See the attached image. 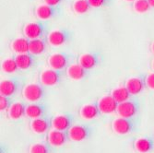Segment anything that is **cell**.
Returning <instances> with one entry per match:
<instances>
[{
  "instance_id": "obj_1",
  "label": "cell",
  "mask_w": 154,
  "mask_h": 153,
  "mask_svg": "<svg viewBox=\"0 0 154 153\" xmlns=\"http://www.w3.org/2000/svg\"><path fill=\"white\" fill-rule=\"evenodd\" d=\"M24 99L32 103H37L43 99L45 95L44 88L37 83H31L24 87L22 91Z\"/></svg>"
},
{
  "instance_id": "obj_2",
  "label": "cell",
  "mask_w": 154,
  "mask_h": 153,
  "mask_svg": "<svg viewBox=\"0 0 154 153\" xmlns=\"http://www.w3.org/2000/svg\"><path fill=\"white\" fill-rule=\"evenodd\" d=\"M45 27L42 22L34 21L29 22L24 26L23 32L27 39L34 40V39H42L45 35Z\"/></svg>"
},
{
  "instance_id": "obj_3",
  "label": "cell",
  "mask_w": 154,
  "mask_h": 153,
  "mask_svg": "<svg viewBox=\"0 0 154 153\" xmlns=\"http://www.w3.org/2000/svg\"><path fill=\"white\" fill-rule=\"evenodd\" d=\"M137 112H138V104L137 102L133 100H128L127 102L119 103L116 110V113L119 115V117L127 118V119H131L137 114Z\"/></svg>"
},
{
  "instance_id": "obj_4",
  "label": "cell",
  "mask_w": 154,
  "mask_h": 153,
  "mask_svg": "<svg viewBox=\"0 0 154 153\" xmlns=\"http://www.w3.org/2000/svg\"><path fill=\"white\" fill-rule=\"evenodd\" d=\"M91 134V128L85 124H73L67 131L68 137L76 142L87 139Z\"/></svg>"
},
{
  "instance_id": "obj_5",
  "label": "cell",
  "mask_w": 154,
  "mask_h": 153,
  "mask_svg": "<svg viewBox=\"0 0 154 153\" xmlns=\"http://www.w3.org/2000/svg\"><path fill=\"white\" fill-rule=\"evenodd\" d=\"M98 108L100 110V113L103 115H110L116 112L118 103L112 97V95H105L99 99L97 103Z\"/></svg>"
},
{
  "instance_id": "obj_6",
  "label": "cell",
  "mask_w": 154,
  "mask_h": 153,
  "mask_svg": "<svg viewBox=\"0 0 154 153\" xmlns=\"http://www.w3.org/2000/svg\"><path fill=\"white\" fill-rule=\"evenodd\" d=\"M113 130L118 135H128L132 132L134 128V124L131 119L118 117L112 123Z\"/></svg>"
},
{
  "instance_id": "obj_7",
  "label": "cell",
  "mask_w": 154,
  "mask_h": 153,
  "mask_svg": "<svg viewBox=\"0 0 154 153\" xmlns=\"http://www.w3.org/2000/svg\"><path fill=\"white\" fill-rule=\"evenodd\" d=\"M73 126V118L69 115H58L52 119V127L54 130L68 131Z\"/></svg>"
},
{
  "instance_id": "obj_8",
  "label": "cell",
  "mask_w": 154,
  "mask_h": 153,
  "mask_svg": "<svg viewBox=\"0 0 154 153\" xmlns=\"http://www.w3.org/2000/svg\"><path fill=\"white\" fill-rule=\"evenodd\" d=\"M61 79V76L59 71L54 70V69H45L40 74V81L44 86H55L58 84Z\"/></svg>"
},
{
  "instance_id": "obj_9",
  "label": "cell",
  "mask_w": 154,
  "mask_h": 153,
  "mask_svg": "<svg viewBox=\"0 0 154 153\" xmlns=\"http://www.w3.org/2000/svg\"><path fill=\"white\" fill-rule=\"evenodd\" d=\"M48 64L52 69L57 71L63 70L68 64V57L63 53H54L49 57Z\"/></svg>"
},
{
  "instance_id": "obj_10",
  "label": "cell",
  "mask_w": 154,
  "mask_h": 153,
  "mask_svg": "<svg viewBox=\"0 0 154 153\" xmlns=\"http://www.w3.org/2000/svg\"><path fill=\"white\" fill-rule=\"evenodd\" d=\"M68 135L65 131L59 130H50L47 136V141L50 146L53 147H61L63 146L68 139Z\"/></svg>"
},
{
  "instance_id": "obj_11",
  "label": "cell",
  "mask_w": 154,
  "mask_h": 153,
  "mask_svg": "<svg viewBox=\"0 0 154 153\" xmlns=\"http://www.w3.org/2000/svg\"><path fill=\"white\" fill-rule=\"evenodd\" d=\"M68 33L64 30H54L49 32L47 41L52 46H61L66 43Z\"/></svg>"
},
{
  "instance_id": "obj_12",
  "label": "cell",
  "mask_w": 154,
  "mask_h": 153,
  "mask_svg": "<svg viewBox=\"0 0 154 153\" xmlns=\"http://www.w3.org/2000/svg\"><path fill=\"white\" fill-rule=\"evenodd\" d=\"M20 88L19 82L15 79H5L0 83V94L1 96L11 97Z\"/></svg>"
},
{
  "instance_id": "obj_13",
  "label": "cell",
  "mask_w": 154,
  "mask_h": 153,
  "mask_svg": "<svg viewBox=\"0 0 154 153\" xmlns=\"http://www.w3.org/2000/svg\"><path fill=\"white\" fill-rule=\"evenodd\" d=\"M146 86L145 81L138 77H133L130 78L125 82V87L128 90L131 95H137L141 93Z\"/></svg>"
},
{
  "instance_id": "obj_14",
  "label": "cell",
  "mask_w": 154,
  "mask_h": 153,
  "mask_svg": "<svg viewBox=\"0 0 154 153\" xmlns=\"http://www.w3.org/2000/svg\"><path fill=\"white\" fill-rule=\"evenodd\" d=\"M57 12H58V10L55 7H52V6L44 4V5H40L36 8L35 15L41 20H50L53 17H54L57 15Z\"/></svg>"
},
{
  "instance_id": "obj_15",
  "label": "cell",
  "mask_w": 154,
  "mask_h": 153,
  "mask_svg": "<svg viewBox=\"0 0 154 153\" xmlns=\"http://www.w3.org/2000/svg\"><path fill=\"white\" fill-rule=\"evenodd\" d=\"M52 127V121H50L46 117H40L37 119H33L31 123L32 130L37 134H44L47 132Z\"/></svg>"
},
{
  "instance_id": "obj_16",
  "label": "cell",
  "mask_w": 154,
  "mask_h": 153,
  "mask_svg": "<svg viewBox=\"0 0 154 153\" xmlns=\"http://www.w3.org/2000/svg\"><path fill=\"white\" fill-rule=\"evenodd\" d=\"M100 110L98 108V105L96 103H88L83 105L80 108L79 115L80 116L85 120H92L99 116Z\"/></svg>"
},
{
  "instance_id": "obj_17",
  "label": "cell",
  "mask_w": 154,
  "mask_h": 153,
  "mask_svg": "<svg viewBox=\"0 0 154 153\" xmlns=\"http://www.w3.org/2000/svg\"><path fill=\"white\" fill-rule=\"evenodd\" d=\"M134 147L138 153H149L154 148V141L149 137H139L135 141Z\"/></svg>"
},
{
  "instance_id": "obj_18",
  "label": "cell",
  "mask_w": 154,
  "mask_h": 153,
  "mask_svg": "<svg viewBox=\"0 0 154 153\" xmlns=\"http://www.w3.org/2000/svg\"><path fill=\"white\" fill-rule=\"evenodd\" d=\"M45 108L41 103H30L26 105V116L31 119H37L40 117H43L45 114Z\"/></svg>"
},
{
  "instance_id": "obj_19",
  "label": "cell",
  "mask_w": 154,
  "mask_h": 153,
  "mask_svg": "<svg viewBox=\"0 0 154 153\" xmlns=\"http://www.w3.org/2000/svg\"><path fill=\"white\" fill-rule=\"evenodd\" d=\"M66 74L73 80H80L86 77L87 70L79 64H73L67 67Z\"/></svg>"
},
{
  "instance_id": "obj_20",
  "label": "cell",
  "mask_w": 154,
  "mask_h": 153,
  "mask_svg": "<svg viewBox=\"0 0 154 153\" xmlns=\"http://www.w3.org/2000/svg\"><path fill=\"white\" fill-rule=\"evenodd\" d=\"M79 64L83 66L86 70L94 68L98 65V57L94 54L87 53L81 54L79 58Z\"/></svg>"
},
{
  "instance_id": "obj_21",
  "label": "cell",
  "mask_w": 154,
  "mask_h": 153,
  "mask_svg": "<svg viewBox=\"0 0 154 153\" xmlns=\"http://www.w3.org/2000/svg\"><path fill=\"white\" fill-rule=\"evenodd\" d=\"M18 67L20 70H27L34 65V59L31 54H20L15 57Z\"/></svg>"
},
{
  "instance_id": "obj_22",
  "label": "cell",
  "mask_w": 154,
  "mask_h": 153,
  "mask_svg": "<svg viewBox=\"0 0 154 153\" xmlns=\"http://www.w3.org/2000/svg\"><path fill=\"white\" fill-rule=\"evenodd\" d=\"M8 116L13 120H19L26 115V106L22 103H13L8 109Z\"/></svg>"
},
{
  "instance_id": "obj_23",
  "label": "cell",
  "mask_w": 154,
  "mask_h": 153,
  "mask_svg": "<svg viewBox=\"0 0 154 153\" xmlns=\"http://www.w3.org/2000/svg\"><path fill=\"white\" fill-rule=\"evenodd\" d=\"M29 44L30 41L27 38L20 37L14 40L11 43V49L17 54L29 53Z\"/></svg>"
},
{
  "instance_id": "obj_24",
  "label": "cell",
  "mask_w": 154,
  "mask_h": 153,
  "mask_svg": "<svg viewBox=\"0 0 154 153\" xmlns=\"http://www.w3.org/2000/svg\"><path fill=\"white\" fill-rule=\"evenodd\" d=\"M46 50V43L44 39L30 40L29 44V54L32 55H39L45 53Z\"/></svg>"
},
{
  "instance_id": "obj_25",
  "label": "cell",
  "mask_w": 154,
  "mask_h": 153,
  "mask_svg": "<svg viewBox=\"0 0 154 153\" xmlns=\"http://www.w3.org/2000/svg\"><path fill=\"white\" fill-rule=\"evenodd\" d=\"M111 95L116 101V103L119 104L124 102L128 101L131 94L128 91V90L127 89V87L125 86V87H118V88L113 90L111 92Z\"/></svg>"
},
{
  "instance_id": "obj_26",
  "label": "cell",
  "mask_w": 154,
  "mask_h": 153,
  "mask_svg": "<svg viewBox=\"0 0 154 153\" xmlns=\"http://www.w3.org/2000/svg\"><path fill=\"white\" fill-rule=\"evenodd\" d=\"M91 8V7L88 0H76L72 5L74 12L77 14H85L90 10Z\"/></svg>"
},
{
  "instance_id": "obj_27",
  "label": "cell",
  "mask_w": 154,
  "mask_h": 153,
  "mask_svg": "<svg viewBox=\"0 0 154 153\" xmlns=\"http://www.w3.org/2000/svg\"><path fill=\"white\" fill-rule=\"evenodd\" d=\"M1 67H2V70L5 73H8V74L15 73L19 69L15 58H7V59H5L2 62Z\"/></svg>"
},
{
  "instance_id": "obj_28",
  "label": "cell",
  "mask_w": 154,
  "mask_h": 153,
  "mask_svg": "<svg viewBox=\"0 0 154 153\" xmlns=\"http://www.w3.org/2000/svg\"><path fill=\"white\" fill-rule=\"evenodd\" d=\"M133 8L136 12L142 14L148 12L151 8V7L148 0H136L133 3Z\"/></svg>"
},
{
  "instance_id": "obj_29",
  "label": "cell",
  "mask_w": 154,
  "mask_h": 153,
  "mask_svg": "<svg viewBox=\"0 0 154 153\" xmlns=\"http://www.w3.org/2000/svg\"><path fill=\"white\" fill-rule=\"evenodd\" d=\"M50 148L44 143H35L31 146L30 153H50Z\"/></svg>"
},
{
  "instance_id": "obj_30",
  "label": "cell",
  "mask_w": 154,
  "mask_h": 153,
  "mask_svg": "<svg viewBox=\"0 0 154 153\" xmlns=\"http://www.w3.org/2000/svg\"><path fill=\"white\" fill-rule=\"evenodd\" d=\"M11 102L9 97H6V96H0V110L1 112L3 111H6L9 109V107L11 106Z\"/></svg>"
},
{
  "instance_id": "obj_31",
  "label": "cell",
  "mask_w": 154,
  "mask_h": 153,
  "mask_svg": "<svg viewBox=\"0 0 154 153\" xmlns=\"http://www.w3.org/2000/svg\"><path fill=\"white\" fill-rule=\"evenodd\" d=\"M91 8H103L109 3V0H88Z\"/></svg>"
},
{
  "instance_id": "obj_32",
  "label": "cell",
  "mask_w": 154,
  "mask_h": 153,
  "mask_svg": "<svg viewBox=\"0 0 154 153\" xmlns=\"http://www.w3.org/2000/svg\"><path fill=\"white\" fill-rule=\"evenodd\" d=\"M145 83H146V86H147L149 89L154 90V72L149 73V74L146 77V78H145Z\"/></svg>"
},
{
  "instance_id": "obj_33",
  "label": "cell",
  "mask_w": 154,
  "mask_h": 153,
  "mask_svg": "<svg viewBox=\"0 0 154 153\" xmlns=\"http://www.w3.org/2000/svg\"><path fill=\"white\" fill-rule=\"evenodd\" d=\"M63 1H64V0H44L45 4L52 6V7H57L60 3H62Z\"/></svg>"
},
{
  "instance_id": "obj_34",
  "label": "cell",
  "mask_w": 154,
  "mask_h": 153,
  "mask_svg": "<svg viewBox=\"0 0 154 153\" xmlns=\"http://www.w3.org/2000/svg\"><path fill=\"white\" fill-rule=\"evenodd\" d=\"M151 8H154V0H148Z\"/></svg>"
},
{
  "instance_id": "obj_35",
  "label": "cell",
  "mask_w": 154,
  "mask_h": 153,
  "mask_svg": "<svg viewBox=\"0 0 154 153\" xmlns=\"http://www.w3.org/2000/svg\"><path fill=\"white\" fill-rule=\"evenodd\" d=\"M150 49H151L152 53L154 54V41H153V43H152V44H151V46H150Z\"/></svg>"
},
{
  "instance_id": "obj_36",
  "label": "cell",
  "mask_w": 154,
  "mask_h": 153,
  "mask_svg": "<svg viewBox=\"0 0 154 153\" xmlns=\"http://www.w3.org/2000/svg\"><path fill=\"white\" fill-rule=\"evenodd\" d=\"M125 1H128V2H135L136 0H125Z\"/></svg>"
},
{
  "instance_id": "obj_37",
  "label": "cell",
  "mask_w": 154,
  "mask_h": 153,
  "mask_svg": "<svg viewBox=\"0 0 154 153\" xmlns=\"http://www.w3.org/2000/svg\"><path fill=\"white\" fill-rule=\"evenodd\" d=\"M152 68H153V70H154V59L152 61Z\"/></svg>"
}]
</instances>
